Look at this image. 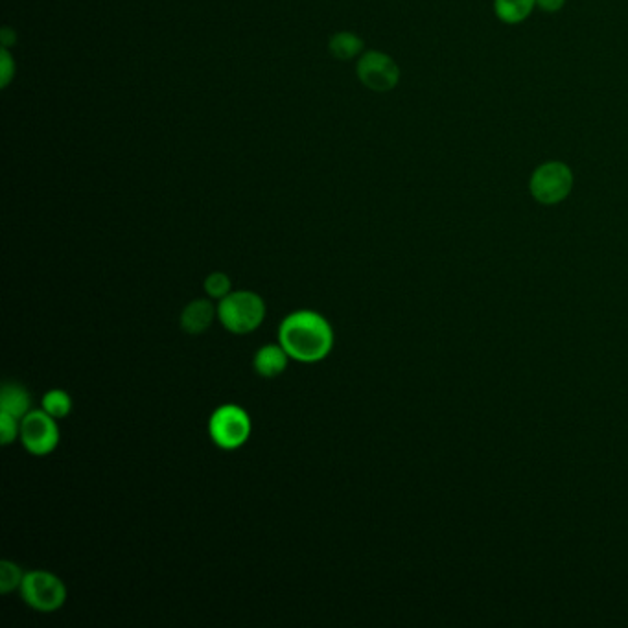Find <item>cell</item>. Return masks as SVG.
<instances>
[{
    "mask_svg": "<svg viewBox=\"0 0 628 628\" xmlns=\"http://www.w3.org/2000/svg\"><path fill=\"white\" fill-rule=\"evenodd\" d=\"M0 58H2V85L6 87L10 80H12L13 72H15V65H13L12 56H10V52L4 48L2 50V54H0Z\"/></svg>",
    "mask_w": 628,
    "mask_h": 628,
    "instance_id": "e0dca14e",
    "label": "cell"
},
{
    "mask_svg": "<svg viewBox=\"0 0 628 628\" xmlns=\"http://www.w3.org/2000/svg\"><path fill=\"white\" fill-rule=\"evenodd\" d=\"M24 450L35 457L50 455L59 444V428L56 419H52L43 409H32L21 420V435Z\"/></svg>",
    "mask_w": 628,
    "mask_h": 628,
    "instance_id": "8992f818",
    "label": "cell"
},
{
    "mask_svg": "<svg viewBox=\"0 0 628 628\" xmlns=\"http://www.w3.org/2000/svg\"><path fill=\"white\" fill-rule=\"evenodd\" d=\"M41 409L52 419L61 420L69 417L72 411V398L63 389H50L41 400Z\"/></svg>",
    "mask_w": 628,
    "mask_h": 628,
    "instance_id": "4fadbf2b",
    "label": "cell"
},
{
    "mask_svg": "<svg viewBox=\"0 0 628 628\" xmlns=\"http://www.w3.org/2000/svg\"><path fill=\"white\" fill-rule=\"evenodd\" d=\"M253 422L249 413L236 404H223L210 415L209 435L221 450H238L249 441Z\"/></svg>",
    "mask_w": 628,
    "mask_h": 628,
    "instance_id": "277c9868",
    "label": "cell"
},
{
    "mask_svg": "<svg viewBox=\"0 0 628 628\" xmlns=\"http://www.w3.org/2000/svg\"><path fill=\"white\" fill-rule=\"evenodd\" d=\"M266 312V301L251 290H233L218 303V319L221 325L236 336L255 332L264 323Z\"/></svg>",
    "mask_w": 628,
    "mask_h": 628,
    "instance_id": "7a4b0ae2",
    "label": "cell"
},
{
    "mask_svg": "<svg viewBox=\"0 0 628 628\" xmlns=\"http://www.w3.org/2000/svg\"><path fill=\"white\" fill-rule=\"evenodd\" d=\"M363 47H365L363 39L354 32H338V34L332 35V39L328 43L330 54L339 61H352V59L358 58L363 52Z\"/></svg>",
    "mask_w": 628,
    "mask_h": 628,
    "instance_id": "7c38bea8",
    "label": "cell"
},
{
    "mask_svg": "<svg viewBox=\"0 0 628 628\" xmlns=\"http://www.w3.org/2000/svg\"><path fill=\"white\" fill-rule=\"evenodd\" d=\"M290 354L284 350L280 343H269L260 347L255 354V371L262 378H277L288 369Z\"/></svg>",
    "mask_w": 628,
    "mask_h": 628,
    "instance_id": "9c48e42d",
    "label": "cell"
},
{
    "mask_svg": "<svg viewBox=\"0 0 628 628\" xmlns=\"http://www.w3.org/2000/svg\"><path fill=\"white\" fill-rule=\"evenodd\" d=\"M218 319V304L210 303L209 299H196L188 303L181 312V328L190 336H199Z\"/></svg>",
    "mask_w": 628,
    "mask_h": 628,
    "instance_id": "ba28073f",
    "label": "cell"
},
{
    "mask_svg": "<svg viewBox=\"0 0 628 628\" xmlns=\"http://www.w3.org/2000/svg\"><path fill=\"white\" fill-rule=\"evenodd\" d=\"M21 435V420L0 411V444L10 446Z\"/></svg>",
    "mask_w": 628,
    "mask_h": 628,
    "instance_id": "2e32d148",
    "label": "cell"
},
{
    "mask_svg": "<svg viewBox=\"0 0 628 628\" xmlns=\"http://www.w3.org/2000/svg\"><path fill=\"white\" fill-rule=\"evenodd\" d=\"M24 605L35 612L52 614L67 603V586L58 575L45 570L24 573L23 584L19 588Z\"/></svg>",
    "mask_w": 628,
    "mask_h": 628,
    "instance_id": "3957f363",
    "label": "cell"
},
{
    "mask_svg": "<svg viewBox=\"0 0 628 628\" xmlns=\"http://www.w3.org/2000/svg\"><path fill=\"white\" fill-rule=\"evenodd\" d=\"M0 411L12 415L15 419L23 420L32 411V396L26 391V387L15 382L2 385Z\"/></svg>",
    "mask_w": 628,
    "mask_h": 628,
    "instance_id": "30bf717a",
    "label": "cell"
},
{
    "mask_svg": "<svg viewBox=\"0 0 628 628\" xmlns=\"http://www.w3.org/2000/svg\"><path fill=\"white\" fill-rule=\"evenodd\" d=\"M536 0H494V13L505 24H520L531 17Z\"/></svg>",
    "mask_w": 628,
    "mask_h": 628,
    "instance_id": "8fae6325",
    "label": "cell"
},
{
    "mask_svg": "<svg viewBox=\"0 0 628 628\" xmlns=\"http://www.w3.org/2000/svg\"><path fill=\"white\" fill-rule=\"evenodd\" d=\"M203 288L207 291L210 299L221 301L223 297H227L233 291V282L229 279V275L216 271V273H210L209 277L205 279Z\"/></svg>",
    "mask_w": 628,
    "mask_h": 628,
    "instance_id": "9a60e30c",
    "label": "cell"
},
{
    "mask_svg": "<svg viewBox=\"0 0 628 628\" xmlns=\"http://www.w3.org/2000/svg\"><path fill=\"white\" fill-rule=\"evenodd\" d=\"M356 74L373 93H391L400 83V67L395 59L380 50L365 52L356 65Z\"/></svg>",
    "mask_w": 628,
    "mask_h": 628,
    "instance_id": "52a82bcc",
    "label": "cell"
},
{
    "mask_svg": "<svg viewBox=\"0 0 628 628\" xmlns=\"http://www.w3.org/2000/svg\"><path fill=\"white\" fill-rule=\"evenodd\" d=\"M24 571L12 560L0 562V594L8 595L19 590L23 584Z\"/></svg>",
    "mask_w": 628,
    "mask_h": 628,
    "instance_id": "5bb4252c",
    "label": "cell"
},
{
    "mask_svg": "<svg viewBox=\"0 0 628 628\" xmlns=\"http://www.w3.org/2000/svg\"><path fill=\"white\" fill-rule=\"evenodd\" d=\"M279 343L291 360L317 363L334 349V330L325 315L314 310H297L282 319Z\"/></svg>",
    "mask_w": 628,
    "mask_h": 628,
    "instance_id": "6da1fadb",
    "label": "cell"
},
{
    "mask_svg": "<svg viewBox=\"0 0 628 628\" xmlns=\"http://www.w3.org/2000/svg\"><path fill=\"white\" fill-rule=\"evenodd\" d=\"M566 6V0H536V8L544 13H557Z\"/></svg>",
    "mask_w": 628,
    "mask_h": 628,
    "instance_id": "ac0fdd59",
    "label": "cell"
},
{
    "mask_svg": "<svg viewBox=\"0 0 628 628\" xmlns=\"http://www.w3.org/2000/svg\"><path fill=\"white\" fill-rule=\"evenodd\" d=\"M575 177L570 166L562 161H547L535 168L529 179V192L536 203L553 207L570 198Z\"/></svg>",
    "mask_w": 628,
    "mask_h": 628,
    "instance_id": "5b68a950",
    "label": "cell"
}]
</instances>
